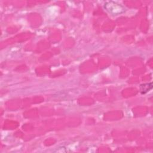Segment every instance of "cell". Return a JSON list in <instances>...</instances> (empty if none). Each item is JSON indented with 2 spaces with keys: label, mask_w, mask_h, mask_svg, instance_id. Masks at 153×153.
<instances>
[{
  "label": "cell",
  "mask_w": 153,
  "mask_h": 153,
  "mask_svg": "<svg viewBox=\"0 0 153 153\" xmlns=\"http://www.w3.org/2000/svg\"><path fill=\"white\" fill-rule=\"evenodd\" d=\"M152 88V84H142L140 85V89L142 93H145L147 91H148L149 90H151Z\"/></svg>",
  "instance_id": "cell-2"
},
{
  "label": "cell",
  "mask_w": 153,
  "mask_h": 153,
  "mask_svg": "<svg viewBox=\"0 0 153 153\" xmlns=\"http://www.w3.org/2000/svg\"><path fill=\"white\" fill-rule=\"evenodd\" d=\"M105 8L108 12L114 15L120 14L125 11V8L122 5L114 1L106 2L105 4Z\"/></svg>",
  "instance_id": "cell-1"
}]
</instances>
